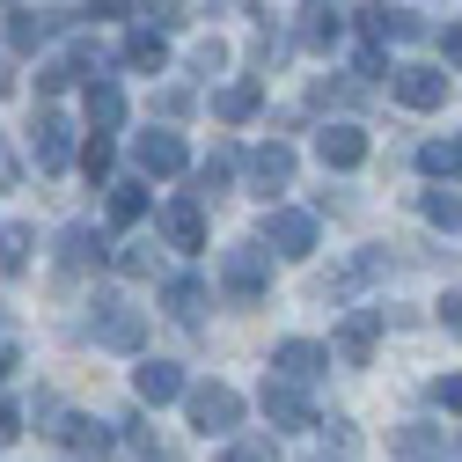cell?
<instances>
[{"label":"cell","mask_w":462,"mask_h":462,"mask_svg":"<svg viewBox=\"0 0 462 462\" xmlns=\"http://www.w3.org/2000/svg\"><path fill=\"white\" fill-rule=\"evenodd\" d=\"M23 264H30V227L0 220V272H23Z\"/></svg>","instance_id":"25"},{"label":"cell","mask_w":462,"mask_h":462,"mask_svg":"<svg viewBox=\"0 0 462 462\" xmlns=\"http://www.w3.org/2000/svg\"><path fill=\"white\" fill-rule=\"evenodd\" d=\"M419 213H426L433 227H448V236L462 227V199H455V191H426V199H419Z\"/></svg>","instance_id":"26"},{"label":"cell","mask_w":462,"mask_h":462,"mask_svg":"<svg viewBox=\"0 0 462 462\" xmlns=\"http://www.w3.org/2000/svg\"><path fill=\"white\" fill-rule=\"evenodd\" d=\"M433 403H440V411H462V374H440L433 382Z\"/></svg>","instance_id":"36"},{"label":"cell","mask_w":462,"mask_h":462,"mask_svg":"<svg viewBox=\"0 0 462 462\" xmlns=\"http://www.w3.org/2000/svg\"><path fill=\"white\" fill-rule=\"evenodd\" d=\"M396 103L403 110H440L448 103V74L440 67H396Z\"/></svg>","instance_id":"12"},{"label":"cell","mask_w":462,"mask_h":462,"mask_svg":"<svg viewBox=\"0 0 462 462\" xmlns=\"http://www.w3.org/2000/svg\"><path fill=\"white\" fill-rule=\"evenodd\" d=\"M426 23L411 15V8H389V0H382V8H360V37L367 44H411Z\"/></svg>","instance_id":"11"},{"label":"cell","mask_w":462,"mask_h":462,"mask_svg":"<svg viewBox=\"0 0 462 462\" xmlns=\"http://www.w3.org/2000/svg\"><path fill=\"white\" fill-rule=\"evenodd\" d=\"M133 162H140V177H177V169L191 162V147H184V133L154 125V133H140V140H133Z\"/></svg>","instance_id":"5"},{"label":"cell","mask_w":462,"mask_h":462,"mask_svg":"<svg viewBox=\"0 0 462 462\" xmlns=\"http://www.w3.org/2000/svg\"><path fill=\"white\" fill-rule=\"evenodd\" d=\"M440 51H448V67L462 74V23H448V30H440Z\"/></svg>","instance_id":"39"},{"label":"cell","mask_w":462,"mask_h":462,"mask_svg":"<svg viewBox=\"0 0 462 462\" xmlns=\"http://www.w3.org/2000/svg\"><path fill=\"white\" fill-rule=\"evenodd\" d=\"M88 125H96V133H118V125H125V88L110 81V74L88 81Z\"/></svg>","instance_id":"18"},{"label":"cell","mask_w":462,"mask_h":462,"mask_svg":"<svg viewBox=\"0 0 462 462\" xmlns=\"http://www.w3.org/2000/svg\"><path fill=\"white\" fill-rule=\"evenodd\" d=\"M316 154H323V169H360L367 162V133L360 125H323L316 133Z\"/></svg>","instance_id":"16"},{"label":"cell","mask_w":462,"mask_h":462,"mask_svg":"<svg viewBox=\"0 0 462 462\" xmlns=\"http://www.w3.org/2000/svg\"><path fill=\"white\" fill-rule=\"evenodd\" d=\"M236 147H213L206 162H199V199H213V191H227V184H236Z\"/></svg>","instance_id":"22"},{"label":"cell","mask_w":462,"mask_h":462,"mask_svg":"<svg viewBox=\"0 0 462 462\" xmlns=\"http://www.w3.org/2000/svg\"><path fill=\"white\" fill-rule=\"evenodd\" d=\"M330 367V353L316 337H286V345H272V374H286V382H316Z\"/></svg>","instance_id":"15"},{"label":"cell","mask_w":462,"mask_h":462,"mask_svg":"<svg viewBox=\"0 0 462 462\" xmlns=\"http://www.w3.org/2000/svg\"><path fill=\"white\" fill-rule=\"evenodd\" d=\"M184 389H191V382H184L177 360H140V367H133V396H140V403H177Z\"/></svg>","instance_id":"13"},{"label":"cell","mask_w":462,"mask_h":462,"mask_svg":"<svg viewBox=\"0 0 462 462\" xmlns=\"http://www.w3.org/2000/svg\"><path fill=\"white\" fill-rule=\"evenodd\" d=\"M140 15H147V30H177L184 23V0H147Z\"/></svg>","instance_id":"32"},{"label":"cell","mask_w":462,"mask_h":462,"mask_svg":"<svg viewBox=\"0 0 462 462\" xmlns=\"http://www.w3.org/2000/svg\"><path fill=\"white\" fill-rule=\"evenodd\" d=\"M419 169H426V177H455V140H426L419 147Z\"/></svg>","instance_id":"30"},{"label":"cell","mask_w":462,"mask_h":462,"mask_svg":"<svg viewBox=\"0 0 462 462\" xmlns=\"http://www.w3.org/2000/svg\"><path fill=\"white\" fill-rule=\"evenodd\" d=\"M220 294H236V301H264V294H272V250H264V243H236V250H220Z\"/></svg>","instance_id":"2"},{"label":"cell","mask_w":462,"mask_h":462,"mask_svg":"<svg viewBox=\"0 0 462 462\" xmlns=\"http://www.w3.org/2000/svg\"><path fill=\"white\" fill-rule=\"evenodd\" d=\"M74 462H81V455H74Z\"/></svg>","instance_id":"45"},{"label":"cell","mask_w":462,"mask_h":462,"mask_svg":"<svg viewBox=\"0 0 462 462\" xmlns=\"http://www.w3.org/2000/svg\"><path fill=\"white\" fill-rule=\"evenodd\" d=\"M118 272H154V243H125L118 250Z\"/></svg>","instance_id":"34"},{"label":"cell","mask_w":462,"mask_h":462,"mask_svg":"<svg viewBox=\"0 0 462 462\" xmlns=\"http://www.w3.org/2000/svg\"><path fill=\"white\" fill-rule=\"evenodd\" d=\"M51 433H60V440H67V448H74L81 462L110 448V426H103V419H81V411H74V419H60V426H51Z\"/></svg>","instance_id":"20"},{"label":"cell","mask_w":462,"mask_h":462,"mask_svg":"<svg viewBox=\"0 0 462 462\" xmlns=\"http://www.w3.org/2000/svg\"><path fill=\"white\" fill-rule=\"evenodd\" d=\"M147 213V191L140 184H110V220H118V227H133Z\"/></svg>","instance_id":"27"},{"label":"cell","mask_w":462,"mask_h":462,"mask_svg":"<svg viewBox=\"0 0 462 462\" xmlns=\"http://www.w3.org/2000/svg\"><path fill=\"white\" fill-rule=\"evenodd\" d=\"M374 279H389V250H367V257H353V264H337V272L323 279V301H353L360 286H374Z\"/></svg>","instance_id":"10"},{"label":"cell","mask_w":462,"mask_h":462,"mask_svg":"<svg viewBox=\"0 0 462 462\" xmlns=\"http://www.w3.org/2000/svg\"><path fill=\"white\" fill-rule=\"evenodd\" d=\"M301 44H337V8H323V0H316V8H309V23H301Z\"/></svg>","instance_id":"28"},{"label":"cell","mask_w":462,"mask_h":462,"mask_svg":"<svg viewBox=\"0 0 462 462\" xmlns=\"http://www.w3.org/2000/svg\"><path fill=\"white\" fill-rule=\"evenodd\" d=\"M8 440H23V411H15L8 396H0V448H8Z\"/></svg>","instance_id":"38"},{"label":"cell","mask_w":462,"mask_h":462,"mask_svg":"<svg viewBox=\"0 0 462 462\" xmlns=\"http://www.w3.org/2000/svg\"><path fill=\"white\" fill-rule=\"evenodd\" d=\"M250 191L257 199H272V191H286V184H294V147H286V140H264V147H250Z\"/></svg>","instance_id":"6"},{"label":"cell","mask_w":462,"mask_h":462,"mask_svg":"<svg viewBox=\"0 0 462 462\" xmlns=\"http://www.w3.org/2000/svg\"><path fill=\"white\" fill-rule=\"evenodd\" d=\"M257 243L279 250V257H309V250H316V213H301V206H272Z\"/></svg>","instance_id":"4"},{"label":"cell","mask_w":462,"mask_h":462,"mask_svg":"<svg viewBox=\"0 0 462 462\" xmlns=\"http://www.w3.org/2000/svg\"><path fill=\"white\" fill-rule=\"evenodd\" d=\"M184 411H191V426L206 433V440H227L243 426V396L227 389V382H191L184 389Z\"/></svg>","instance_id":"1"},{"label":"cell","mask_w":462,"mask_h":462,"mask_svg":"<svg viewBox=\"0 0 462 462\" xmlns=\"http://www.w3.org/2000/svg\"><path fill=\"white\" fill-rule=\"evenodd\" d=\"M206 301H213V294H206V279H191V272L162 286V309L177 316V323H199V316H206Z\"/></svg>","instance_id":"19"},{"label":"cell","mask_w":462,"mask_h":462,"mask_svg":"<svg viewBox=\"0 0 462 462\" xmlns=\"http://www.w3.org/2000/svg\"><path fill=\"white\" fill-rule=\"evenodd\" d=\"M51 30H60V15H30V8H15V15H8V44H15V51H37Z\"/></svg>","instance_id":"23"},{"label":"cell","mask_w":462,"mask_h":462,"mask_svg":"<svg viewBox=\"0 0 462 462\" xmlns=\"http://www.w3.org/2000/svg\"><path fill=\"white\" fill-rule=\"evenodd\" d=\"M15 184V154H8V140H0V191Z\"/></svg>","instance_id":"41"},{"label":"cell","mask_w":462,"mask_h":462,"mask_svg":"<svg viewBox=\"0 0 462 462\" xmlns=\"http://www.w3.org/2000/svg\"><path fill=\"white\" fill-rule=\"evenodd\" d=\"M433 448H440V433H433V426H403V433H396V455H403V462H426Z\"/></svg>","instance_id":"29"},{"label":"cell","mask_w":462,"mask_h":462,"mask_svg":"<svg viewBox=\"0 0 462 462\" xmlns=\"http://www.w3.org/2000/svg\"><path fill=\"white\" fill-rule=\"evenodd\" d=\"M74 74H81L74 60H44V67H37V88H44V96H60V88H67Z\"/></svg>","instance_id":"31"},{"label":"cell","mask_w":462,"mask_h":462,"mask_svg":"<svg viewBox=\"0 0 462 462\" xmlns=\"http://www.w3.org/2000/svg\"><path fill=\"white\" fill-rule=\"evenodd\" d=\"M455 177H462V140H455Z\"/></svg>","instance_id":"44"},{"label":"cell","mask_w":462,"mask_h":462,"mask_svg":"<svg viewBox=\"0 0 462 462\" xmlns=\"http://www.w3.org/2000/svg\"><path fill=\"white\" fill-rule=\"evenodd\" d=\"M8 367H15V345H0V382H8Z\"/></svg>","instance_id":"42"},{"label":"cell","mask_w":462,"mask_h":462,"mask_svg":"<svg viewBox=\"0 0 462 462\" xmlns=\"http://www.w3.org/2000/svg\"><path fill=\"white\" fill-rule=\"evenodd\" d=\"M81 169H88V177H103V169H110V133H96V140L81 147Z\"/></svg>","instance_id":"33"},{"label":"cell","mask_w":462,"mask_h":462,"mask_svg":"<svg viewBox=\"0 0 462 462\" xmlns=\"http://www.w3.org/2000/svg\"><path fill=\"white\" fill-rule=\"evenodd\" d=\"M191 67H199V74H220V67H227V44H220V37L199 44V51H191Z\"/></svg>","instance_id":"35"},{"label":"cell","mask_w":462,"mask_h":462,"mask_svg":"<svg viewBox=\"0 0 462 462\" xmlns=\"http://www.w3.org/2000/svg\"><path fill=\"white\" fill-rule=\"evenodd\" d=\"M60 264L67 272H88V264H103V243L88 236V227H67V236H60Z\"/></svg>","instance_id":"24"},{"label":"cell","mask_w":462,"mask_h":462,"mask_svg":"<svg viewBox=\"0 0 462 462\" xmlns=\"http://www.w3.org/2000/svg\"><path fill=\"white\" fill-rule=\"evenodd\" d=\"M30 147H37V169H51V177H60V169L74 162V125L60 118V110H37V125H30Z\"/></svg>","instance_id":"8"},{"label":"cell","mask_w":462,"mask_h":462,"mask_svg":"<svg viewBox=\"0 0 462 462\" xmlns=\"http://www.w3.org/2000/svg\"><path fill=\"white\" fill-rule=\"evenodd\" d=\"M227 462H279V448H272V440H236Z\"/></svg>","instance_id":"37"},{"label":"cell","mask_w":462,"mask_h":462,"mask_svg":"<svg viewBox=\"0 0 462 462\" xmlns=\"http://www.w3.org/2000/svg\"><path fill=\"white\" fill-rule=\"evenodd\" d=\"M374 337H382V309H345V323H337V360H345V367H367Z\"/></svg>","instance_id":"9"},{"label":"cell","mask_w":462,"mask_h":462,"mask_svg":"<svg viewBox=\"0 0 462 462\" xmlns=\"http://www.w3.org/2000/svg\"><path fill=\"white\" fill-rule=\"evenodd\" d=\"M162 243H169V250H206V213H199V199H169V206H162Z\"/></svg>","instance_id":"14"},{"label":"cell","mask_w":462,"mask_h":462,"mask_svg":"<svg viewBox=\"0 0 462 462\" xmlns=\"http://www.w3.org/2000/svg\"><path fill=\"white\" fill-rule=\"evenodd\" d=\"M0 96H15V74H8V60H0Z\"/></svg>","instance_id":"43"},{"label":"cell","mask_w":462,"mask_h":462,"mask_svg":"<svg viewBox=\"0 0 462 462\" xmlns=\"http://www.w3.org/2000/svg\"><path fill=\"white\" fill-rule=\"evenodd\" d=\"M147 337V316L125 309V301H96V345H110V353H140Z\"/></svg>","instance_id":"7"},{"label":"cell","mask_w":462,"mask_h":462,"mask_svg":"<svg viewBox=\"0 0 462 462\" xmlns=\"http://www.w3.org/2000/svg\"><path fill=\"white\" fill-rule=\"evenodd\" d=\"M440 323H448V330L462 337V294H448V301H440Z\"/></svg>","instance_id":"40"},{"label":"cell","mask_w":462,"mask_h":462,"mask_svg":"<svg viewBox=\"0 0 462 462\" xmlns=\"http://www.w3.org/2000/svg\"><path fill=\"white\" fill-rule=\"evenodd\" d=\"M125 67H140V74H162V67H169V44H162V30H147V23H140V30L125 37Z\"/></svg>","instance_id":"21"},{"label":"cell","mask_w":462,"mask_h":462,"mask_svg":"<svg viewBox=\"0 0 462 462\" xmlns=\"http://www.w3.org/2000/svg\"><path fill=\"white\" fill-rule=\"evenodd\" d=\"M257 103H264V81H227V88L213 96V118H220V125H250Z\"/></svg>","instance_id":"17"},{"label":"cell","mask_w":462,"mask_h":462,"mask_svg":"<svg viewBox=\"0 0 462 462\" xmlns=\"http://www.w3.org/2000/svg\"><path fill=\"white\" fill-rule=\"evenodd\" d=\"M264 419H272V433H301V426H323L316 419V403L301 396V382H286V374H264Z\"/></svg>","instance_id":"3"}]
</instances>
